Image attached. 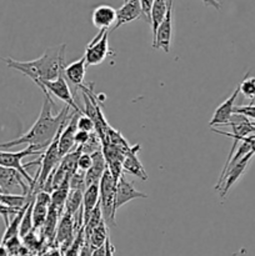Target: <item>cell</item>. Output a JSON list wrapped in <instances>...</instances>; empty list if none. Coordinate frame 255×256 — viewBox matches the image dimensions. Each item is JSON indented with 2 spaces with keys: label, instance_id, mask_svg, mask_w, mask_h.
<instances>
[{
  "label": "cell",
  "instance_id": "1",
  "mask_svg": "<svg viewBox=\"0 0 255 256\" xmlns=\"http://www.w3.org/2000/svg\"><path fill=\"white\" fill-rule=\"evenodd\" d=\"M52 106H54V102H52V98L45 96L42 106V112H40L39 118L32 124V126L25 134H22V136L16 138V139L12 140V142H2L0 149H10V148L18 146V145L26 144L35 145L42 152H44V149H46L50 145V142L56 136L62 124L66 122L68 119L70 118V108L68 105H65L58 115H52Z\"/></svg>",
  "mask_w": 255,
  "mask_h": 256
},
{
  "label": "cell",
  "instance_id": "2",
  "mask_svg": "<svg viewBox=\"0 0 255 256\" xmlns=\"http://www.w3.org/2000/svg\"><path fill=\"white\" fill-rule=\"evenodd\" d=\"M65 50L66 45L62 44L49 48L45 50L42 56L30 62H19L12 58H5L4 62H6L8 66L24 74L39 86L42 82H52L62 74L64 68L66 66Z\"/></svg>",
  "mask_w": 255,
  "mask_h": 256
},
{
  "label": "cell",
  "instance_id": "3",
  "mask_svg": "<svg viewBox=\"0 0 255 256\" xmlns=\"http://www.w3.org/2000/svg\"><path fill=\"white\" fill-rule=\"evenodd\" d=\"M116 180L109 172L105 170L99 182V204L102 218L106 224L115 225V198H116Z\"/></svg>",
  "mask_w": 255,
  "mask_h": 256
},
{
  "label": "cell",
  "instance_id": "4",
  "mask_svg": "<svg viewBox=\"0 0 255 256\" xmlns=\"http://www.w3.org/2000/svg\"><path fill=\"white\" fill-rule=\"evenodd\" d=\"M44 152L39 149L35 145H28L24 150H20V152H0V165L5 168H10V169H14L24 178L28 182L30 186H35V182L36 180L32 179L26 172V168L25 165H22V159L29 155H35V154H42Z\"/></svg>",
  "mask_w": 255,
  "mask_h": 256
},
{
  "label": "cell",
  "instance_id": "5",
  "mask_svg": "<svg viewBox=\"0 0 255 256\" xmlns=\"http://www.w3.org/2000/svg\"><path fill=\"white\" fill-rule=\"evenodd\" d=\"M39 88L42 90L45 96L54 95L55 98H58L62 102H65L68 106L72 108L75 110V112H78L80 115H85L84 110L80 109L79 105L75 102L74 96H72L69 85L66 82V79H65L62 74L58 79L52 80V82H42L39 84Z\"/></svg>",
  "mask_w": 255,
  "mask_h": 256
},
{
  "label": "cell",
  "instance_id": "6",
  "mask_svg": "<svg viewBox=\"0 0 255 256\" xmlns=\"http://www.w3.org/2000/svg\"><path fill=\"white\" fill-rule=\"evenodd\" d=\"M110 54L109 32L108 30H99L96 36L85 48V62L86 65H99Z\"/></svg>",
  "mask_w": 255,
  "mask_h": 256
},
{
  "label": "cell",
  "instance_id": "7",
  "mask_svg": "<svg viewBox=\"0 0 255 256\" xmlns=\"http://www.w3.org/2000/svg\"><path fill=\"white\" fill-rule=\"evenodd\" d=\"M252 156H254V152H248L242 159H240L239 162H235L232 166H230L229 169L226 170V172L224 174V176H222V182H220L219 184L215 185L214 189L220 192V198H222V199H224V198L226 196L232 185L242 176V174H244L245 170H246L248 165H249Z\"/></svg>",
  "mask_w": 255,
  "mask_h": 256
},
{
  "label": "cell",
  "instance_id": "8",
  "mask_svg": "<svg viewBox=\"0 0 255 256\" xmlns=\"http://www.w3.org/2000/svg\"><path fill=\"white\" fill-rule=\"evenodd\" d=\"M225 126H232V132H222V130L218 129V128L216 129H212V132L220 135H225L228 138H232V140H238V142H242L244 138L255 134L254 122H250V119H248L245 115L238 114V112H234L232 115L229 122Z\"/></svg>",
  "mask_w": 255,
  "mask_h": 256
},
{
  "label": "cell",
  "instance_id": "9",
  "mask_svg": "<svg viewBox=\"0 0 255 256\" xmlns=\"http://www.w3.org/2000/svg\"><path fill=\"white\" fill-rule=\"evenodd\" d=\"M168 4H169V6H168L166 16L162 20V24L159 25L156 34L152 38V48L154 49H162V52L169 54L172 40V2L168 0Z\"/></svg>",
  "mask_w": 255,
  "mask_h": 256
},
{
  "label": "cell",
  "instance_id": "10",
  "mask_svg": "<svg viewBox=\"0 0 255 256\" xmlns=\"http://www.w3.org/2000/svg\"><path fill=\"white\" fill-rule=\"evenodd\" d=\"M0 188L2 192H6V194H14L12 192L16 189L22 190L24 195H26L29 192V188L24 182V178L16 170L2 166V165H0Z\"/></svg>",
  "mask_w": 255,
  "mask_h": 256
},
{
  "label": "cell",
  "instance_id": "11",
  "mask_svg": "<svg viewBox=\"0 0 255 256\" xmlns=\"http://www.w3.org/2000/svg\"><path fill=\"white\" fill-rule=\"evenodd\" d=\"M239 86H236L234 92H232V94L230 95L228 99H225L224 102H222V104L215 109L214 115H212V120H210L209 122L212 129H215L216 126H225V125L229 122L230 118L234 114L235 102H236V98L238 95H239Z\"/></svg>",
  "mask_w": 255,
  "mask_h": 256
},
{
  "label": "cell",
  "instance_id": "12",
  "mask_svg": "<svg viewBox=\"0 0 255 256\" xmlns=\"http://www.w3.org/2000/svg\"><path fill=\"white\" fill-rule=\"evenodd\" d=\"M80 116V114L75 112L74 115L70 116V119L68 120L66 124L64 125V128L62 129L59 134V152L60 155L65 156L66 154H69L70 152H72L75 144V134L78 132V118Z\"/></svg>",
  "mask_w": 255,
  "mask_h": 256
},
{
  "label": "cell",
  "instance_id": "13",
  "mask_svg": "<svg viewBox=\"0 0 255 256\" xmlns=\"http://www.w3.org/2000/svg\"><path fill=\"white\" fill-rule=\"evenodd\" d=\"M148 195L145 192H138L134 185L128 182L124 175L119 178L116 182V198H115V209H120L122 205L132 202L134 199H146Z\"/></svg>",
  "mask_w": 255,
  "mask_h": 256
},
{
  "label": "cell",
  "instance_id": "14",
  "mask_svg": "<svg viewBox=\"0 0 255 256\" xmlns=\"http://www.w3.org/2000/svg\"><path fill=\"white\" fill-rule=\"evenodd\" d=\"M142 18V10L140 0H128L122 8L116 10V22L112 26V32L119 29L124 24L132 22L134 20Z\"/></svg>",
  "mask_w": 255,
  "mask_h": 256
},
{
  "label": "cell",
  "instance_id": "15",
  "mask_svg": "<svg viewBox=\"0 0 255 256\" xmlns=\"http://www.w3.org/2000/svg\"><path fill=\"white\" fill-rule=\"evenodd\" d=\"M140 150V145H132L124 155V160H122V172H126L128 174H132L134 176L139 178L140 180L145 182L148 180V174L145 172L144 166L140 162L139 158H138V152Z\"/></svg>",
  "mask_w": 255,
  "mask_h": 256
},
{
  "label": "cell",
  "instance_id": "16",
  "mask_svg": "<svg viewBox=\"0 0 255 256\" xmlns=\"http://www.w3.org/2000/svg\"><path fill=\"white\" fill-rule=\"evenodd\" d=\"M92 22L99 30H108L116 22V9L106 4L98 5L92 12Z\"/></svg>",
  "mask_w": 255,
  "mask_h": 256
},
{
  "label": "cell",
  "instance_id": "17",
  "mask_svg": "<svg viewBox=\"0 0 255 256\" xmlns=\"http://www.w3.org/2000/svg\"><path fill=\"white\" fill-rule=\"evenodd\" d=\"M74 216H72V215L65 212V214L62 215V219H60L59 224H58L56 234H55L56 242L58 244L62 245V246H64V250L69 249L70 245L74 242Z\"/></svg>",
  "mask_w": 255,
  "mask_h": 256
},
{
  "label": "cell",
  "instance_id": "18",
  "mask_svg": "<svg viewBox=\"0 0 255 256\" xmlns=\"http://www.w3.org/2000/svg\"><path fill=\"white\" fill-rule=\"evenodd\" d=\"M92 166H90V169L88 170L86 174H85V189H86L88 186H90V185L99 184L102 174H104L105 170L108 169L106 160H105V156L104 154H102V149L92 152Z\"/></svg>",
  "mask_w": 255,
  "mask_h": 256
},
{
  "label": "cell",
  "instance_id": "19",
  "mask_svg": "<svg viewBox=\"0 0 255 256\" xmlns=\"http://www.w3.org/2000/svg\"><path fill=\"white\" fill-rule=\"evenodd\" d=\"M85 72H86V62H85V58L82 56L80 59L75 60V62L66 65L64 68L62 75H64V78L68 82H70L75 86L80 88L82 85V82H84Z\"/></svg>",
  "mask_w": 255,
  "mask_h": 256
},
{
  "label": "cell",
  "instance_id": "20",
  "mask_svg": "<svg viewBox=\"0 0 255 256\" xmlns=\"http://www.w3.org/2000/svg\"><path fill=\"white\" fill-rule=\"evenodd\" d=\"M99 202V184L90 185L85 189L84 195H82V216H84V225L89 220L92 210L96 208Z\"/></svg>",
  "mask_w": 255,
  "mask_h": 256
},
{
  "label": "cell",
  "instance_id": "21",
  "mask_svg": "<svg viewBox=\"0 0 255 256\" xmlns=\"http://www.w3.org/2000/svg\"><path fill=\"white\" fill-rule=\"evenodd\" d=\"M168 0H154L152 10H150V26L152 30V38L156 34V30L168 12Z\"/></svg>",
  "mask_w": 255,
  "mask_h": 256
},
{
  "label": "cell",
  "instance_id": "22",
  "mask_svg": "<svg viewBox=\"0 0 255 256\" xmlns=\"http://www.w3.org/2000/svg\"><path fill=\"white\" fill-rule=\"evenodd\" d=\"M106 222L105 220L102 219V222H99L96 228L92 232V234L89 235L88 239H85V242H88L92 246V249H98V248L102 246L106 242V239L109 238V234H108V226H106Z\"/></svg>",
  "mask_w": 255,
  "mask_h": 256
},
{
  "label": "cell",
  "instance_id": "23",
  "mask_svg": "<svg viewBox=\"0 0 255 256\" xmlns=\"http://www.w3.org/2000/svg\"><path fill=\"white\" fill-rule=\"evenodd\" d=\"M82 195H84V190L78 189H70L69 195H68L66 202H65V212L72 216H75L78 210H82Z\"/></svg>",
  "mask_w": 255,
  "mask_h": 256
},
{
  "label": "cell",
  "instance_id": "24",
  "mask_svg": "<svg viewBox=\"0 0 255 256\" xmlns=\"http://www.w3.org/2000/svg\"><path fill=\"white\" fill-rule=\"evenodd\" d=\"M239 92L244 95L245 99L250 102V104L255 102V78L250 76L249 72H246L242 79V82L239 84Z\"/></svg>",
  "mask_w": 255,
  "mask_h": 256
},
{
  "label": "cell",
  "instance_id": "25",
  "mask_svg": "<svg viewBox=\"0 0 255 256\" xmlns=\"http://www.w3.org/2000/svg\"><path fill=\"white\" fill-rule=\"evenodd\" d=\"M35 196H36V195H35ZM35 196L32 198V200L30 202L29 206H28L26 212H25L24 216H22V224H20V229H19V236L20 238L26 236L29 232H32V230H34V225H32V208H34Z\"/></svg>",
  "mask_w": 255,
  "mask_h": 256
},
{
  "label": "cell",
  "instance_id": "26",
  "mask_svg": "<svg viewBox=\"0 0 255 256\" xmlns=\"http://www.w3.org/2000/svg\"><path fill=\"white\" fill-rule=\"evenodd\" d=\"M69 190L70 186H68V185H62L60 188L55 189L54 192H52V195H50V196H52V206H55L58 210L62 212V209H64L65 206V202H66L68 195H69Z\"/></svg>",
  "mask_w": 255,
  "mask_h": 256
},
{
  "label": "cell",
  "instance_id": "27",
  "mask_svg": "<svg viewBox=\"0 0 255 256\" xmlns=\"http://www.w3.org/2000/svg\"><path fill=\"white\" fill-rule=\"evenodd\" d=\"M85 174H86L85 172L76 169V172L72 174V179H70V189L84 190L85 192Z\"/></svg>",
  "mask_w": 255,
  "mask_h": 256
},
{
  "label": "cell",
  "instance_id": "28",
  "mask_svg": "<svg viewBox=\"0 0 255 256\" xmlns=\"http://www.w3.org/2000/svg\"><path fill=\"white\" fill-rule=\"evenodd\" d=\"M78 130H82L85 132H95V125L90 118L86 115H80L78 118Z\"/></svg>",
  "mask_w": 255,
  "mask_h": 256
},
{
  "label": "cell",
  "instance_id": "29",
  "mask_svg": "<svg viewBox=\"0 0 255 256\" xmlns=\"http://www.w3.org/2000/svg\"><path fill=\"white\" fill-rule=\"evenodd\" d=\"M92 164V154H86V152H82L78 159V169L82 170V172H86L88 170L90 169Z\"/></svg>",
  "mask_w": 255,
  "mask_h": 256
},
{
  "label": "cell",
  "instance_id": "30",
  "mask_svg": "<svg viewBox=\"0 0 255 256\" xmlns=\"http://www.w3.org/2000/svg\"><path fill=\"white\" fill-rule=\"evenodd\" d=\"M234 112L238 114H242L248 118V119L255 120V104L249 105H242V106H235Z\"/></svg>",
  "mask_w": 255,
  "mask_h": 256
},
{
  "label": "cell",
  "instance_id": "31",
  "mask_svg": "<svg viewBox=\"0 0 255 256\" xmlns=\"http://www.w3.org/2000/svg\"><path fill=\"white\" fill-rule=\"evenodd\" d=\"M19 210L20 209H12V208L5 206V205L0 202V216H2V219H4L5 226H8V224H9L10 216H14Z\"/></svg>",
  "mask_w": 255,
  "mask_h": 256
},
{
  "label": "cell",
  "instance_id": "32",
  "mask_svg": "<svg viewBox=\"0 0 255 256\" xmlns=\"http://www.w3.org/2000/svg\"><path fill=\"white\" fill-rule=\"evenodd\" d=\"M152 2H154V0H140L142 10V18H144L145 22H148L149 24H150V10H152Z\"/></svg>",
  "mask_w": 255,
  "mask_h": 256
},
{
  "label": "cell",
  "instance_id": "33",
  "mask_svg": "<svg viewBox=\"0 0 255 256\" xmlns=\"http://www.w3.org/2000/svg\"><path fill=\"white\" fill-rule=\"evenodd\" d=\"M90 132H82V130H78L76 134H75V144L76 145H82L88 142L89 139Z\"/></svg>",
  "mask_w": 255,
  "mask_h": 256
},
{
  "label": "cell",
  "instance_id": "34",
  "mask_svg": "<svg viewBox=\"0 0 255 256\" xmlns=\"http://www.w3.org/2000/svg\"><path fill=\"white\" fill-rule=\"evenodd\" d=\"M169 2H172V0H169ZM202 2H204L206 6H212V8H214V9H216V10L222 9V4H220L218 0H202Z\"/></svg>",
  "mask_w": 255,
  "mask_h": 256
},
{
  "label": "cell",
  "instance_id": "35",
  "mask_svg": "<svg viewBox=\"0 0 255 256\" xmlns=\"http://www.w3.org/2000/svg\"><path fill=\"white\" fill-rule=\"evenodd\" d=\"M105 250H106V255L105 256H114L115 248L112 246V242H110V238H108L106 242H105Z\"/></svg>",
  "mask_w": 255,
  "mask_h": 256
},
{
  "label": "cell",
  "instance_id": "36",
  "mask_svg": "<svg viewBox=\"0 0 255 256\" xmlns=\"http://www.w3.org/2000/svg\"><path fill=\"white\" fill-rule=\"evenodd\" d=\"M0 256H9V252H8L6 246L0 244Z\"/></svg>",
  "mask_w": 255,
  "mask_h": 256
},
{
  "label": "cell",
  "instance_id": "37",
  "mask_svg": "<svg viewBox=\"0 0 255 256\" xmlns=\"http://www.w3.org/2000/svg\"><path fill=\"white\" fill-rule=\"evenodd\" d=\"M250 145H252V152L255 154V134L252 135V139H250Z\"/></svg>",
  "mask_w": 255,
  "mask_h": 256
},
{
  "label": "cell",
  "instance_id": "38",
  "mask_svg": "<svg viewBox=\"0 0 255 256\" xmlns=\"http://www.w3.org/2000/svg\"><path fill=\"white\" fill-rule=\"evenodd\" d=\"M0 192H2V188H0Z\"/></svg>",
  "mask_w": 255,
  "mask_h": 256
},
{
  "label": "cell",
  "instance_id": "39",
  "mask_svg": "<svg viewBox=\"0 0 255 256\" xmlns=\"http://www.w3.org/2000/svg\"><path fill=\"white\" fill-rule=\"evenodd\" d=\"M128 2V0H124V2Z\"/></svg>",
  "mask_w": 255,
  "mask_h": 256
}]
</instances>
